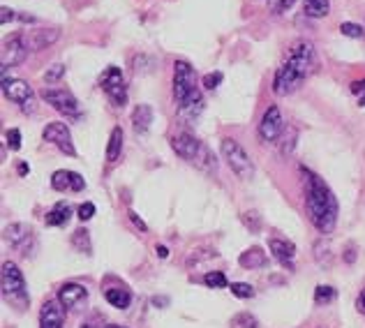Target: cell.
Listing matches in <instances>:
<instances>
[{
    "instance_id": "cell-25",
    "label": "cell",
    "mask_w": 365,
    "mask_h": 328,
    "mask_svg": "<svg viewBox=\"0 0 365 328\" xmlns=\"http://www.w3.org/2000/svg\"><path fill=\"white\" fill-rule=\"evenodd\" d=\"M120 150H123V130L113 128L107 143V162H116L120 158Z\"/></svg>"
},
{
    "instance_id": "cell-16",
    "label": "cell",
    "mask_w": 365,
    "mask_h": 328,
    "mask_svg": "<svg viewBox=\"0 0 365 328\" xmlns=\"http://www.w3.org/2000/svg\"><path fill=\"white\" fill-rule=\"evenodd\" d=\"M268 247H271V252H273V257L277 259V262H280V266L294 271L296 245L292 243V240H287V238H271V240H268Z\"/></svg>"
},
{
    "instance_id": "cell-31",
    "label": "cell",
    "mask_w": 365,
    "mask_h": 328,
    "mask_svg": "<svg viewBox=\"0 0 365 328\" xmlns=\"http://www.w3.org/2000/svg\"><path fill=\"white\" fill-rule=\"evenodd\" d=\"M65 76V65H61V63H56V65H51L49 70L44 72V81L46 83H58L61 79Z\"/></svg>"
},
{
    "instance_id": "cell-24",
    "label": "cell",
    "mask_w": 365,
    "mask_h": 328,
    "mask_svg": "<svg viewBox=\"0 0 365 328\" xmlns=\"http://www.w3.org/2000/svg\"><path fill=\"white\" fill-rule=\"evenodd\" d=\"M303 12L310 19H324V16H329V12H331V3H329V0H305Z\"/></svg>"
},
{
    "instance_id": "cell-33",
    "label": "cell",
    "mask_w": 365,
    "mask_h": 328,
    "mask_svg": "<svg viewBox=\"0 0 365 328\" xmlns=\"http://www.w3.org/2000/svg\"><path fill=\"white\" fill-rule=\"evenodd\" d=\"M229 289H232V294L236 298H252L255 296V287L247 282H234Z\"/></svg>"
},
{
    "instance_id": "cell-41",
    "label": "cell",
    "mask_w": 365,
    "mask_h": 328,
    "mask_svg": "<svg viewBox=\"0 0 365 328\" xmlns=\"http://www.w3.org/2000/svg\"><path fill=\"white\" fill-rule=\"evenodd\" d=\"M356 307H359V312L365 314V289L359 294V301H356Z\"/></svg>"
},
{
    "instance_id": "cell-5",
    "label": "cell",
    "mask_w": 365,
    "mask_h": 328,
    "mask_svg": "<svg viewBox=\"0 0 365 328\" xmlns=\"http://www.w3.org/2000/svg\"><path fill=\"white\" fill-rule=\"evenodd\" d=\"M5 240L12 245L16 252H21L26 257H31L37 247V236L31 225L26 222H12V225L5 227Z\"/></svg>"
},
{
    "instance_id": "cell-22",
    "label": "cell",
    "mask_w": 365,
    "mask_h": 328,
    "mask_svg": "<svg viewBox=\"0 0 365 328\" xmlns=\"http://www.w3.org/2000/svg\"><path fill=\"white\" fill-rule=\"evenodd\" d=\"M104 298H107V303L118 307V310H128L130 303H132V294L128 292V289L123 287H109L104 289Z\"/></svg>"
},
{
    "instance_id": "cell-7",
    "label": "cell",
    "mask_w": 365,
    "mask_h": 328,
    "mask_svg": "<svg viewBox=\"0 0 365 328\" xmlns=\"http://www.w3.org/2000/svg\"><path fill=\"white\" fill-rule=\"evenodd\" d=\"M197 74L192 70V65L185 61L174 63V100L176 104H182L192 93H197Z\"/></svg>"
},
{
    "instance_id": "cell-26",
    "label": "cell",
    "mask_w": 365,
    "mask_h": 328,
    "mask_svg": "<svg viewBox=\"0 0 365 328\" xmlns=\"http://www.w3.org/2000/svg\"><path fill=\"white\" fill-rule=\"evenodd\" d=\"M72 245L83 255H93V243H91V234L86 229H76L72 234Z\"/></svg>"
},
{
    "instance_id": "cell-34",
    "label": "cell",
    "mask_w": 365,
    "mask_h": 328,
    "mask_svg": "<svg viewBox=\"0 0 365 328\" xmlns=\"http://www.w3.org/2000/svg\"><path fill=\"white\" fill-rule=\"evenodd\" d=\"M340 33L347 35V37H354V40H359V37H363V28L359 24H351V21H344L340 26Z\"/></svg>"
},
{
    "instance_id": "cell-18",
    "label": "cell",
    "mask_w": 365,
    "mask_h": 328,
    "mask_svg": "<svg viewBox=\"0 0 365 328\" xmlns=\"http://www.w3.org/2000/svg\"><path fill=\"white\" fill-rule=\"evenodd\" d=\"M58 40H61L58 28H40V31H33L28 35V46H31V51H44Z\"/></svg>"
},
{
    "instance_id": "cell-14",
    "label": "cell",
    "mask_w": 365,
    "mask_h": 328,
    "mask_svg": "<svg viewBox=\"0 0 365 328\" xmlns=\"http://www.w3.org/2000/svg\"><path fill=\"white\" fill-rule=\"evenodd\" d=\"M201 146H204V143H201L195 134H187V132L176 134V137L171 139V148L176 150V155L182 158V160H187V162H195Z\"/></svg>"
},
{
    "instance_id": "cell-1",
    "label": "cell",
    "mask_w": 365,
    "mask_h": 328,
    "mask_svg": "<svg viewBox=\"0 0 365 328\" xmlns=\"http://www.w3.org/2000/svg\"><path fill=\"white\" fill-rule=\"evenodd\" d=\"M303 190H305V210L310 222L324 236L333 234L340 213V204L335 192L326 185L324 178H319L317 173L307 169H303Z\"/></svg>"
},
{
    "instance_id": "cell-44",
    "label": "cell",
    "mask_w": 365,
    "mask_h": 328,
    "mask_svg": "<svg viewBox=\"0 0 365 328\" xmlns=\"http://www.w3.org/2000/svg\"><path fill=\"white\" fill-rule=\"evenodd\" d=\"M19 173H24V176H26V173H28V164H19Z\"/></svg>"
},
{
    "instance_id": "cell-36",
    "label": "cell",
    "mask_w": 365,
    "mask_h": 328,
    "mask_svg": "<svg viewBox=\"0 0 365 328\" xmlns=\"http://www.w3.org/2000/svg\"><path fill=\"white\" fill-rule=\"evenodd\" d=\"M220 81H222V74H220V72L206 74V76H204V88H206V91H215L217 86H220Z\"/></svg>"
},
{
    "instance_id": "cell-3",
    "label": "cell",
    "mask_w": 365,
    "mask_h": 328,
    "mask_svg": "<svg viewBox=\"0 0 365 328\" xmlns=\"http://www.w3.org/2000/svg\"><path fill=\"white\" fill-rule=\"evenodd\" d=\"M282 65L287 67V70H292L301 81H305L317 67V53H314L312 42H307V40L296 42L289 49V53H287Z\"/></svg>"
},
{
    "instance_id": "cell-37",
    "label": "cell",
    "mask_w": 365,
    "mask_h": 328,
    "mask_svg": "<svg viewBox=\"0 0 365 328\" xmlns=\"http://www.w3.org/2000/svg\"><path fill=\"white\" fill-rule=\"evenodd\" d=\"M351 93L359 98V104H361V107H365V79L354 81V83H351Z\"/></svg>"
},
{
    "instance_id": "cell-28",
    "label": "cell",
    "mask_w": 365,
    "mask_h": 328,
    "mask_svg": "<svg viewBox=\"0 0 365 328\" xmlns=\"http://www.w3.org/2000/svg\"><path fill=\"white\" fill-rule=\"evenodd\" d=\"M232 326H234V328H262V324L257 322V317H252L250 312L236 314L234 319H232Z\"/></svg>"
},
{
    "instance_id": "cell-17",
    "label": "cell",
    "mask_w": 365,
    "mask_h": 328,
    "mask_svg": "<svg viewBox=\"0 0 365 328\" xmlns=\"http://www.w3.org/2000/svg\"><path fill=\"white\" fill-rule=\"evenodd\" d=\"M51 188L56 192H81L86 188V183H83V178L79 176V173L61 169V171H56L51 176Z\"/></svg>"
},
{
    "instance_id": "cell-11",
    "label": "cell",
    "mask_w": 365,
    "mask_h": 328,
    "mask_svg": "<svg viewBox=\"0 0 365 328\" xmlns=\"http://www.w3.org/2000/svg\"><path fill=\"white\" fill-rule=\"evenodd\" d=\"M42 137H44V141H49V143H53V146H58V150H63L65 155H70V158L76 155V148H74V143H72V134H70V130H67L65 123H49L44 128Z\"/></svg>"
},
{
    "instance_id": "cell-4",
    "label": "cell",
    "mask_w": 365,
    "mask_h": 328,
    "mask_svg": "<svg viewBox=\"0 0 365 328\" xmlns=\"http://www.w3.org/2000/svg\"><path fill=\"white\" fill-rule=\"evenodd\" d=\"M220 148H222V158L227 162V167L232 169L238 178L250 180L255 176V164H252V160H250V153L236 139L225 137L222 143H220Z\"/></svg>"
},
{
    "instance_id": "cell-32",
    "label": "cell",
    "mask_w": 365,
    "mask_h": 328,
    "mask_svg": "<svg viewBox=\"0 0 365 328\" xmlns=\"http://www.w3.org/2000/svg\"><path fill=\"white\" fill-rule=\"evenodd\" d=\"M5 139H7V148H9V150H19V148H21V143H24L21 130H16V128L7 130V132H5Z\"/></svg>"
},
{
    "instance_id": "cell-35",
    "label": "cell",
    "mask_w": 365,
    "mask_h": 328,
    "mask_svg": "<svg viewBox=\"0 0 365 328\" xmlns=\"http://www.w3.org/2000/svg\"><path fill=\"white\" fill-rule=\"evenodd\" d=\"M76 215H79V220L88 222L95 215V204H91V201H83V204L76 208Z\"/></svg>"
},
{
    "instance_id": "cell-45",
    "label": "cell",
    "mask_w": 365,
    "mask_h": 328,
    "mask_svg": "<svg viewBox=\"0 0 365 328\" xmlns=\"http://www.w3.org/2000/svg\"><path fill=\"white\" fill-rule=\"evenodd\" d=\"M81 328H98V326H95V324H93V322H86V324H83V326H81Z\"/></svg>"
},
{
    "instance_id": "cell-8",
    "label": "cell",
    "mask_w": 365,
    "mask_h": 328,
    "mask_svg": "<svg viewBox=\"0 0 365 328\" xmlns=\"http://www.w3.org/2000/svg\"><path fill=\"white\" fill-rule=\"evenodd\" d=\"M28 51H31V46H28V35H24V33L7 35L3 42V67L9 70V67L21 65L28 58Z\"/></svg>"
},
{
    "instance_id": "cell-15",
    "label": "cell",
    "mask_w": 365,
    "mask_h": 328,
    "mask_svg": "<svg viewBox=\"0 0 365 328\" xmlns=\"http://www.w3.org/2000/svg\"><path fill=\"white\" fill-rule=\"evenodd\" d=\"M65 307L56 298V301H46L40 310V328H63L65 326Z\"/></svg>"
},
{
    "instance_id": "cell-21",
    "label": "cell",
    "mask_w": 365,
    "mask_h": 328,
    "mask_svg": "<svg viewBox=\"0 0 365 328\" xmlns=\"http://www.w3.org/2000/svg\"><path fill=\"white\" fill-rule=\"evenodd\" d=\"M238 264H241L243 268H247V271H255V268H264L268 264V257L262 247H250L241 257H238Z\"/></svg>"
},
{
    "instance_id": "cell-42",
    "label": "cell",
    "mask_w": 365,
    "mask_h": 328,
    "mask_svg": "<svg viewBox=\"0 0 365 328\" xmlns=\"http://www.w3.org/2000/svg\"><path fill=\"white\" fill-rule=\"evenodd\" d=\"M158 255H160L162 259H165V257H169V250H167L165 245H158Z\"/></svg>"
},
{
    "instance_id": "cell-12",
    "label": "cell",
    "mask_w": 365,
    "mask_h": 328,
    "mask_svg": "<svg viewBox=\"0 0 365 328\" xmlns=\"http://www.w3.org/2000/svg\"><path fill=\"white\" fill-rule=\"evenodd\" d=\"M3 93H5L7 100L21 104V107H28V104L33 102V91H31V86H28V81H24V79L5 76V79H3Z\"/></svg>"
},
{
    "instance_id": "cell-43",
    "label": "cell",
    "mask_w": 365,
    "mask_h": 328,
    "mask_svg": "<svg viewBox=\"0 0 365 328\" xmlns=\"http://www.w3.org/2000/svg\"><path fill=\"white\" fill-rule=\"evenodd\" d=\"M153 303H155V305H167V298H153Z\"/></svg>"
},
{
    "instance_id": "cell-10",
    "label": "cell",
    "mask_w": 365,
    "mask_h": 328,
    "mask_svg": "<svg viewBox=\"0 0 365 328\" xmlns=\"http://www.w3.org/2000/svg\"><path fill=\"white\" fill-rule=\"evenodd\" d=\"M282 130H284V118H282V111L277 104H271L266 109L262 123H259V139L264 143H273L282 137Z\"/></svg>"
},
{
    "instance_id": "cell-40",
    "label": "cell",
    "mask_w": 365,
    "mask_h": 328,
    "mask_svg": "<svg viewBox=\"0 0 365 328\" xmlns=\"http://www.w3.org/2000/svg\"><path fill=\"white\" fill-rule=\"evenodd\" d=\"M130 220H132V225L137 227L139 231H146V222H143L137 213H130Z\"/></svg>"
},
{
    "instance_id": "cell-23",
    "label": "cell",
    "mask_w": 365,
    "mask_h": 328,
    "mask_svg": "<svg viewBox=\"0 0 365 328\" xmlns=\"http://www.w3.org/2000/svg\"><path fill=\"white\" fill-rule=\"evenodd\" d=\"M72 217V208L65 204V201H61L58 206H53L49 213H46V225L49 227H65L67 222H70Z\"/></svg>"
},
{
    "instance_id": "cell-27",
    "label": "cell",
    "mask_w": 365,
    "mask_h": 328,
    "mask_svg": "<svg viewBox=\"0 0 365 328\" xmlns=\"http://www.w3.org/2000/svg\"><path fill=\"white\" fill-rule=\"evenodd\" d=\"M335 298H338V292L329 285H322V287L314 289V303L317 305H329L331 301H335Z\"/></svg>"
},
{
    "instance_id": "cell-46",
    "label": "cell",
    "mask_w": 365,
    "mask_h": 328,
    "mask_svg": "<svg viewBox=\"0 0 365 328\" xmlns=\"http://www.w3.org/2000/svg\"><path fill=\"white\" fill-rule=\"evenodd\" d=\"M104 328H125V326H120V324H109V326H104Z\"/></svg>"
},
{
    "instance_id": "cell-30",
    "label": "cell",
    "mask_w": 365,
    "mask_h": 328,
    "mask_svg": "<svg viewBox=\"0 0 365 328\" xmlns=\"http://www.w3.org/2000/svg\"><path fill=\"white\" fill-rule=\"evenodd\" d=\"M241 222H243V225H245L250 231H252V234H255V231L262 229V225H264V222H262V215H259L257 210H250V213H243V215H241Z\"/></svg>"
},
{
    "instance_id": "cell-2",
    "label": "cell",
    "mask_w": 365,
    "mask_h": 328,
    "mask_svg": "<svg viewBox=\"0 0 365 328\" xmlns=\"http://www.w3.org/2000/svg\"><path fill=\"white\" fill-rule=\"evenodd\" d=\"M3 296L12 303L16 310L28 307V292H26V277L14 262L3 264Z\"/></svg>"
},
{
    "instance_id": "cell-9",
    "label": "cell",
    "mask_w": 365,
    "mask_h": 328,
    "mask_svg": "<svg viewBox=\"0 0 365 328\" xmlns=\"http://www.w3.org/2000/svg\"><path fill=\"white\" fill-rule=\"evenodd\" d=\"M40 98L46 102V104H51V107L63 113V116H70V118H74V116H79V102H76V98L70 93V91H65V88H44L40 93Z\"/></svg>"
},
{
    "instance_id": "cell-39",
    "label": "cell",
    "mask_w": 365,
    "mask_h": 328,
    "mask_svg": "<svg viewBox=\"0 0 365 328\" xmlns=\"http://www.w3.org/2000/svg\"><path fill=\"white\" fill-rule=\"evenodd\" d=\"M14 19H19V14H14L12 7H3V9H0V21H3V24L14 21Z\"/></svg>"
},
{
    "instance_id": "cell-20",
    "label": "cell",
    "mask_w": 365,
    "mask_h": 328,
    "mask_svg": "<svg viewBox=\"0 0 365 328\" xmlns=\"http://www.w3.org/2000/svg\"><path fill=\"white\" fill-rule=\"evenodd\" d=\"M150 125H153V107L150 104H137L132 109V128L139 134H143L150 130Z\"/></svg>"
},
{
    "instance_id": "cell-6",
    "label": "cell",
    "mask_w": 365,
    "mask_h": 328,
    "mask_svg": "<svg viewBox=\"0 0 365 328\" xmlns=\"http://www.w3.org/2000/svg\"><path fill=\"white\" fill-rule=\"evenodd\" d=\"M100 88L109 98V102L116 104V107H123V104H128V86H125L120 67L111 65V67H107V70L102 72V76H100Z\"/></svg>"
},
{
    "instance_id": "cell-13",
    "label": "cell",
    "mask_w": 365,
    "mask_h": 328,
    "mask_svg": "<svg viewBox=\"0 0 365 328\" xmlns=\"http://www.w3.org/2000/svg\"><path fill=\"white\" fill-rule=\"evenodd\" d=\"M58 301L63 303L65 310H81L86 301H88V292H86L83 285H76V282L63 285L58 292Z\"/></svg>"
},
{
    "instance_id": "cell-19",
    "label": "cell",
    "mask_w": 365,
    "mask_h": 328,
    "mask_svg": "<svg viewBox=\"0 0 365 328\" xmlns=\"http://www.w3.org/2000/svg\"><path fill=\"white\" fill-rule=\"evenodd\" d=\"M201 111H204V95H201V91L192 93L185 102L178 104V113L182 121H197Z\"/></svg>"
},
{
    "instance_id": "cell-29",
    "label": "cell",
    "mask_w": 365,
    "mask_h": 328,
    "mask_svg": "<svg viewBox=\"0 0 365 328\" xmlns=\"http://www.w3.org/2000/svg\"><path fill=\"white\" fill-rule=\"evenodd\" d=\"M204 282H206L210 289H225V287H232V285H229L227 275H225L222 271H213V273H208V275L204 277Z\"/></svg>"
},
{
    "instance_id": "cell-38",
    "label": "cell",
    "mask_w": 365,
    "mask_h": 328,
    "mask_svg": "<svg viewBox=\"0 0 365 328\" xmlns=\"http://www.w3.org/2000/svg\"><path fill=\"white\" fill-rule=\"evenodd\" d=\"M294 3H296V0H275L273 12H275V14H282V12H287V9H289Z\"/></svg>"
}]
</instances>
